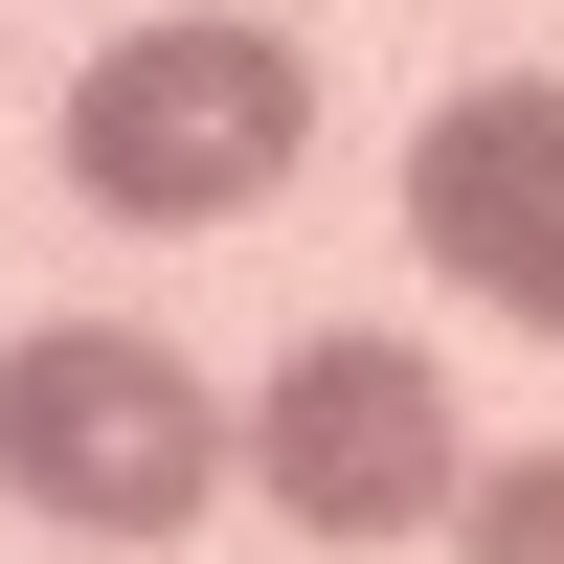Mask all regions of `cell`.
I'll return each mask as SVG.
<instances>
[{
  "mask_svg": "<svg viewBox=\"0 0 564 564\" xmlns=\"http://www.w3.org/2000/svg\"><path fill=\"white\" fill-rule=\"evenodd\" d=\"M452 564H564V452H475V497H452Z\"/></svg>",
  "mask_w": 564,
  "mask_h": 564,
  "instance_id": "obj_5",
  "label": "cell"
},
{
  "mask_svg": "<svg viewBox=\"0 0 564 564\" xmlns=\"http://www.w3.org/2000/svg\"><path fill=\"white\" fill-rule=\"evenodd\" d=\"M406 249H430L475 316L564 339V68L430 90V135H406Z\"/></svg>",
  "mask_w": 564,
  "mask_h": 564,
  "instance_id": "obj_4",
  "label": "cell"
},
{
  "mask_svg": "<svg viewBox=\"0 0 564 564\" xmlns=\"http://www.w3.org/2000/svg\"><path fill=\"white\" fill-rule=\"evenodd\" d=\"M249 497L294 542H430L452 497H475V452H452V384H430V339H294L249 384Z\"/></svg>",
  "mask_w": 564,
  "mask_h": 564,
  "instance_id": "obj_3",
  "label": "cell"
},
{
  "mask_svg": "<svg viewBox=\"0 0 564 564\" xmlns=\"http://www.w3.org/2000/svg\"><path fill=\"white\" fill-rule=\"evenodd\" d=\"M294 135H316L294 23H113L68 68V113H45V159L113 226H249L271 181H294Z\"/></svg>",
  "mask_w": 564,
  "mask_h": 564,
  "instance_id": "obj_1",
  "label": "cell"
},
{
  "mask_svg": "<svg viewBox=\"0 0 564 564\" xmlns=\"http://www.w3.org/2000/svg\"><path fill=\"white\" fill-rule=\"evenodd\" d=\"M0 497L68 542H181L226 497V406L181 339H135V316H45L23 361H0Z\"/></svg>",
  "mask_w": 564,
  "mask_h": 564,
  "instance_id": "obj_2",
  "label": "cell"
}]
</instances>
